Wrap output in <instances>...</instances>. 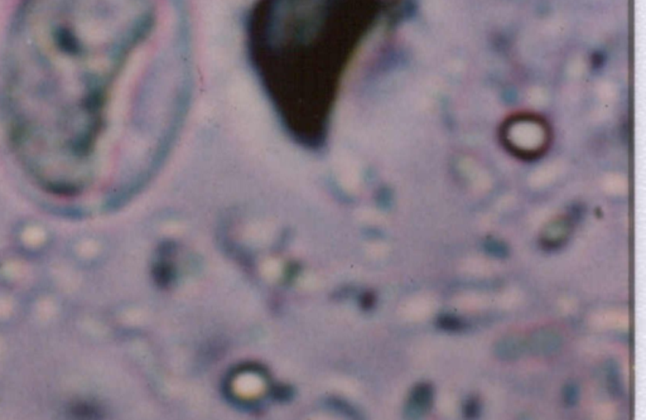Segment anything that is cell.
Here are the masks:
<instances>
[{
    "label": "cell",
    "mask_w": 646,
    "mask_h": 420,
    "mask_svg": "<svg viewBox=\"0 0 646 420\" xmlns=\"http://www.w3.org/2000/svg\"><path fill=\"white\" fill-rule=\"evenodd\" d=\"M227 98L231 111L238 114L244 120L261 119L267 113L256 87L245 76H236L233 79L229 87Z\"/></svg>",
    "instance_id": "6da1fadb"
}]
</instances>
